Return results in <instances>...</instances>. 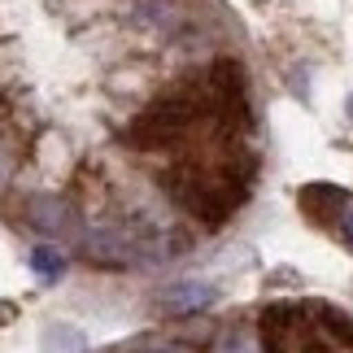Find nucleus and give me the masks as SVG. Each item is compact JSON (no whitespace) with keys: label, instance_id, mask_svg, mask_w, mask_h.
<instances>
[{"label":"nucleus","instance_id":"nucleus-5","mask_svg":"<svg viewBox=\"0 0 353 353\" xmlns=\"http://www.w3.org/2000/svg\"><path fill=\"white\" fill-rule=\"evenodd\" d=\"M26 214H31V223L44 227V232H61V227L70 223V214H65V205L57 196H35L31 205H26Z\"/></svg>","mask_w":353,"mask_h":353},{"label":"nucleus","instance_id":"nucleus-2","mask_svg":"<svg viewBox=\"0 0 353 353\" xmlns=\"http://www.w3.org/2000/svg\"><path fill=\"white\" fill-rule=\"evenodd\" d=\"M214 296L219 288L205 279H183V283H170V288L157 292V310H166V314H196V310L214 305Z\"/></svg>","mask_w":353,"mask_h":353},{"label":"nucleus","instance_id":"nucleus-3","mask_svg":"<svg viewBox=\"0 0 353 353\" xmlns=\"http://www.w3.org/2000/svg\"><path fill=\"white\" fill-rule=\"evenodd\" d=\"M39 349L44 353H83V332L70 327V323H52L39 336Z\"/></svg>","mask_w":353,"mask_h":353},{"label":"nucleus","instance_id":"nucleus-9","mask_svg":"<svg viewBox=\"0 0 353 353\" xmlns=\"http://www.w3.org/2000/svg\"><path fill=\"white\" fill-rule=\"evenodd\" d=\"M349 114H353V101H349Z\"/></svg>","mask_w":353,"mask_h":353},{"label":"nucleus","instance_id":"nucleus-1","mask_svg":"<svg viewBox=\"0 0 353 353\" xmlns=\"http://www.w3.org/2000/svg\"><path fill=\"white\" fill-rule=\"evenodd\" d=\"M249 92L236 61H214L210 70L183 79L161 101L135 118L127 140L144 153H174V192L201 214H223L244 196L253 170Z\"/></svg>","mask_w":353,"mask_h":353},{"label":"nucleus","instance_id":"nucleus-6","mask_svg":"<svg viewBox=\"0 0 353 353\" xmlns=\"http://www.w3.org/2000/svg\"><path fill=\"white\" fill-rule=\"evenodd\" d=\"M26 262H31V270H35V275L44 279V283H52V279H61V275H65V257L52 249V244H35Z\"/></svg>","mask_w":353,"mask_h":353},{"label":"nucleus","instance_id":"nucleus-8","mask_svg":"<svg viewBox=\"0 0 353 353\" xmlns=\"http://www.w3.org/2000/svg\"><path fill=\"white\" fill-rule=\"evenodd\" d=\"M140 353H179V349H170V345H153V349H140Z\"/></svg>","mask_w":353,"mask_h":353},{"label":"nucleus","instance_id":"nucleus-7","mask_svg":"<svg viewBox=\"0 0 353 353\" xmlns=\"http://www.w3.org/2000/svg\"><path fill=\"white\" fill-rule=\"evenodd\" d=\"M219 353H257V341L249 332H232V336L219 341Z\"/></svg>","mask_w":353,"mask_h":353},{"label":"nucleus","instance_id":"nucleus-4","mask_svg":"<svg viewBox=\"0 0 353 353\" xmlns=\"http://www.w3.org/2000/svg\"><path fill=\"white\" fill-rule=\"evenodd\" d=\"M319 192H323V201L332 205L336 232L345 236V244H353V196H349V192H341V188H327V183H319Z\"/></svg>","mask_w":353,"mask_h":353}]
</instances>
